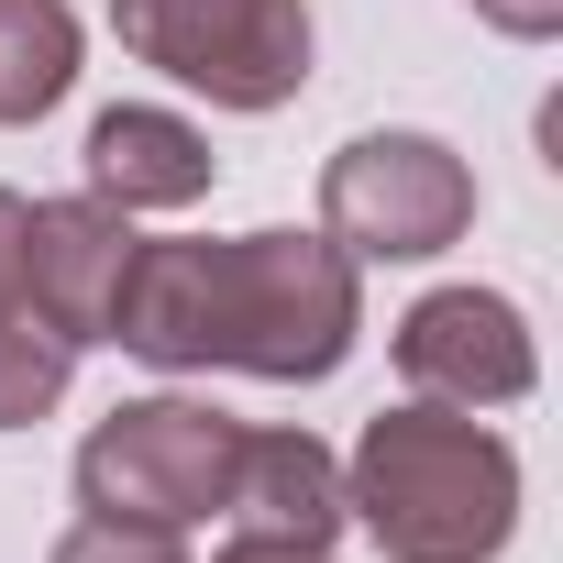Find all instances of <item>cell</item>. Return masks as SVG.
<instances>
[{
  "label": "cell",
  "mask_w": 563,
  "mask_h": 563,
  "mask_svg": "<svg viewBox=\"0 0 563 563\" xmlns=\"http://www.w3.org/2000/svg\"><path fill=\"white\" fill-rule=\"evenodd\" d=\"M221 563H332V541H288V530H232Z\"/></svg>",
  "instance_id": "obj_14"
},
{
  "label": "cell",
  "mask_w": 563,
  "mask_h": 563,
  "mask_svg": "<svg viewBox=\"0 0 563 563\" xmlns=\"http://www.w3.org/2000/svg\"><path fill=\"white\" fill-rule=\"evenodd\" d=\"M12 321H45V310H34V276H23V199L0 188V332Z\"/></svg>",
  "instance_id": "obj_13"
},
{
  "label": "cell",
  "mask_w": 563,
  "mask_h": 563,
  "mask_svg": "<svg viewBox=\"0 0 563 563\" xmlns=\"http://www.w3.org/2000/svg\"><path fill=\"white\" fill-rule=\"evenodd\" d=\"M78 78V12L67 0H0V122H45Z\"/></svg>",
  "instance_id": "obj_10"
},
{
  "label": "cell",
  "mask_w": 563,
  "mask_h": 563,
  "mask_svg": "<svg viewBox=\"0 0 563 563\" xmlns=\"http://www.w3.org/2000/svg\"><path fill=\"white\" fill-rule=\"evenodd\" d=\"M232 475H243V420H221L210 398H133L78 442V508L133 530L232 519Z\"/></svg>",
  "instance_id": "obj_3"
},
{
  "label": "cell",
  "mask_w": 563,
  "mask_h": 563,
  "mask_svg": "<svg viewBox=\"0 0 563 563\" xmlns=\"http://www.w3.org/2000/svg\"><path fill=\"white\" fill-rule=\"evenodd\" d=\"M354 321L365 288L332 232H243V243H144L122 276L111 343L166 376L243 365L276 387H310L354 354Z\"/></svg>",
  "instance_id": "obj_1"
},
{
  "label": "cell",
  "mask_w": 563,
  "mask_h": 563,
  "mask_svg": "<svg viewBox=\"0 0 563 563\" xmlns=\"http://www.w3.org/2000/svg\"><path fill=\"white\" fill-rule=\"evenodd\" d=\"M398 376L431 409H508V398H530L541 354H530V321L497 288H431L398 321Z\"/></svg>",
  "instance_id": "obj_6"
},
{
  "label": "cell",
  "mask_w": 563,
  "mask_h": 563,
  "mask_svg": "<svg viewBox=\"0 0 563 563\" xmlns=\"http://www.w3.org/2000/svg\"><path fill=\"white\" fill-rule=\"evenodd\" d=\"M210 177H221L210 133L177 111L122 100L89 122V199H111V210H188V199H210Z\"/></svg>",
  "instance_id": "obj_8"
},
{
  "label": "cell",
  "mask_w": 563,
  "mask_h": 563,
  "mask_svg": "<svg viewBox=\"0 0 563 563\" xmlns=\"http://www.w3.org/2000/svg\"><path fill=\"white\" fill-rule=\"evenodd\" d=\"M56 563H188L177 530H133V519H78L56 541Z\"/></svg>",
  "instance_id": "obj_12"
},
{
  "label": "cell",
  "mask_w": 563,
  "mask_h": 563,
  "mask_svg": "<svg viewBox=\"0 0 563 563\" xmlns=\"http://www.w3.org/2000/svg\"><path fill=\"white\" fill-rule=\"evenodd\" d=\"M67 376H78V343L56 321H12V332H0V431L45 420L67 398Z\"/></svg>",
  "instance_id": "obj_11"
},
{
  "label": "cell",
  "mask_w": 563,
  "mask_h": 563,
  "mask_svg": "<svg viewBox=\"0 0 563 563\" xmlns=\"http://www.w3.org/2000/svg\"><path fill=\"white\" fill-rule=\"evenodd\" d=\"M321 232L343 254L420 265V254H442V243L475 232V177L431 133H365V144H343L321 166Z\"/></svg>",
  "instance_id": "obj_5"
},
{
  "label": "cell",
  "mask_w": 563,
  "mask_h": 563,
  "mask_svg": "<svg viewBox=\"0 0 563 563\" xmlns=\"http://www.w3.org/2000/svg\"><path fill=\"white\" fill-rule=\"evenodd\" d=\"M133 254H144V232H133V210H111V199H45V210H23L34 310H45L67 343H111V310H122Z\"/></svg>",
  "instance_id": "obj_7"
},
{
  "label": "cell",
  "mask_w": 563,
  "mask_h": 563,
  "mask_svg": "<svg viewBox=\"0 0 563 563\" xmlns=\"http://www.w3.org/2000/svg\"><path fill=\"white\" fill-rule=\"evenodd\" d=\"M475 23H497V34L541 45V34H563V0H475Z\"/></svg>",
  "instance_id": "obj_15"
},
{
  "label": "cell",
  "mask_w": 563,
  "mask_h": 563,
  "mask_svg": "<svg viewBox=\"0 0 563 563\" xmlns=\"http://www.w3.org/2000/svg\"><path fill=\"white\" fill-rule=\"evenodd\" d=\"M343 519L387 563H497L519 530V453L475 409H387L343 464Z\"/></svg>",
  "instance_id": "obj_2"
},
{
  "label": "cell",
  "mask_w": 563,
  "mask_h": 563,
  "mask_svg": "<svg viewBox=\"0 0 563 563\" xmlns=\"http://www.w3.org/2000/svg\"><path fill=\"white\" fill-rule=\"evenodd\" d=\"M144 67L221 111H276L310 89V0H111Z\"/></svg>",
  "instance_id": "obj_4"
},
{
  "label": "cell",
  "mask_w": 563,
  "mask_h": 563,
  "mask_svg": "<svg viewBox=\"0 0 563 563\" xmlns=\"http://www.w3.org/2000/svg\"><path fill=\"white\" fill-rule=\"evenodd\" d=\"M232 519L243 530H288V541H332L343 530V464L310 431H243Z\"/></svg>",
  "instance_id": "obj_9"
}]
</instances>
